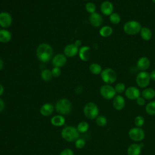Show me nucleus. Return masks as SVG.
Listing matches in <instances>:
<instances>
[{
	"mask_svg": "<svg viewBox=\"0 0 155 155\" xmlns=\"http://www.w3.org/2000/svg\"><path fill=\"white\" fill-rule=\"evenodd\" d=\"M59 155H74V152L71 149L65 148L60 153Z\"/></svg>",
	"mask_w": 155,
	"mask_h": 155,
	"instance_id": "e433bc0d",
	"label": "nucleus"
},
{
	"mask_svg": "<svg viewBox=\"0 0 155 155\" xmlns=\"http://www.w3.org/2000/svg\"><path fill=\"white\" fill-rule=\"evenodd\" d=\"M100 94L103 98L107 100L113 99L116 95V92L114 88L110 84L102 85L99 90Z\"/></svg>",
	"mask_w": 155,
	"mask_h": 155,
	"instance_id": "6e6552de",
	"label": "nucleus"
},
{
	"mask_svg": "<svg viewBox=\"0 0 155 155\" xmlns=\"http://www.w3.org/2000/svg\"><path fill=\"white\" fill-rule=\"evenodd\" d=\"M5 108V102L4 101L0 98V113H1Z\"/></svg>",
	"mask_w": 155,
	"mask_h": 155,
	"instance_id": "58836bf2",
	"label": "nucleus"
},
{
	"mask_svg": "<svg viewBox=\"0 0 155 155\" xmlns=\"http://www.w3.org/2000/svg\"><path fill=\"white\" fill-rule=\"evenodd\" d=\"M150 78L151 80L155 81V70H153L150 74Z\"/></svg>",
	"mask_w": 155,
	"mask_h": 155,
	"instance_id": "ea45409f",
	"label": "nucleus"
},
{
	"mask_svg": "<svg viewBox=\"0 0 155 155\" xmlns=\"http://www.w3.org/2000/svg\"><path fill=\"white\" fill-rule=\"evenodd\" d=\"M101 78L104 82L106 84H111L116 82L117 79V74L116 71L111 68H106L102 70Z\"/></svg>",
	"mask_w": 155,
	"mask_h": 155,
	"instance_id": "423d86ee",
	"label": "nucleus"
},
{
	"mask_svg": "<svg viewBox=\"0 0 155 155\" xmlns=\"http://www.w3.org/2000/svg\"><path fill=\"white\" fill-rule=\"evenodd\" d=\"M136 103L139 106H143L145 104V99L143 98L142 96H139L136 99Z\"/></svg>",
	"mask_w": 155,
	"mask_h": 155,
	"instance_id": "4c0bfd02",
	"label": "nucleus"
},
{
	"mask_svg": "<svg viewBox=\"0 0 155 155\" xmlns=\"http://www.w3.org/2000/svg\"><path fill=\"white\" fill-rule=\"evenodd\" d=\"M79 52V48L74 44H70L65 46L64 49V53L67 57H74Z\"/></svg>",
	"mask_w": 155,
	"mask_h": 155,
	"instance_id": "2eb2a0df",
	"label": "nucleus"
},
{
	"mask_svg": "<svg viewBox=\"0 0 155 155\" xmlns=\"http://www.w3.org/2000/svg\"><path fill=\"white\" fill-rule=\"evenodd\" d=\"M140 35L142 39L145 41H149L151 39L153 35L151 30L147 27H142L140 31Z\"/></svg>",
	"mask_w": 155,
	"mask_h": 155,
	"instance_id": "5701e85b",
	"label": "nucleus"
},
{
	"mask_svg": "<svg viewBox=\"0 0 155 155\" xmlns=\"http://www.w3.org/2000/svg\"><path fill=\"white\" fill-rule=\"evenodd\" d=\"M113 106L116 110H121L125 106V101L121 95H116L113 100Z\"/></svg>",
	"mask_w": 155,
	"mask_h": 155,
	"instance_id": "f3484780",
	"label": "nucleus"
},
{
	"mask_svg": "<svg viewBox=\"0 0 155 155\" xmlns=\"http://www.w3.org/2000/svg\"><path fill=\"white\" fill-rule=\"evenodd\" d=\"M61 136L66 141L71 142L76 140L79 136V133L73 126L65 127L61 131Z\"/></svg>",
	"mask_w": 155,
	"mask_h": 155,
	"instance_id": "f03ea898",
	"label": "nucleus"
},
{
	"mask_svg": "<svg viewBox=\"0 0 155 155\" xmlns=\"http://www.w3.org/2000/svg\"><path fill=\"white\" fill-rule=\"evenodd\" d=\"M125 95L129 99L136 100L139 96H140V91L137 87L131 86L125 90Z\"/></svg>",
	"mask_w": 155,
	"mask_h": 155,
	"instance_id": "9d476101",
	"label": "nucleus"
},
{
	"mask_svg": "<svg viewBox=\"0 0 155 155\" xmlns=\"http://www.w3.org/2000/svg\"><path fill=\"white\" fill-rule=\"evenodd\" d=\"M41 77L44 81H50L53 78L51 70L48 69L43 70L41 73Z\"/></svg>",
	"mask_w": 155,
	"mask_h": 155,
	"instance_id": "bb28decb",
	"label": "nucleus"
},
{
	"mask_svg": "<svg viewBox=\"0 0 155 155\" xmlns=\"http://www.w3.org/2000/svg\"><path fill=\"white\" fill-rule=\"evenodd\" d=\"M114 90L117 93H122L125 92L126 90L125 85L123 82H119L114 86Z\"/></svg>",
	"mask_w": 155,
	"mask_h": 155,
	"instance_id": "72a5a7b5",
	"label": "nucleus"
},
{
	"mask_svg": "<svg viewBox=\"0 0 155 155\" xmlns=\"http://www.w3.org/2000/svg\"><path fill=\"white\" fill-rule=\"evenodd\" d=\"M53 77H59L61 74V70L60 69L59 67H54L53 68V69L51 70Z\"/></svg>",
	"mask_w": 155,
	"mask_h": 155,
	"instance_id": "c9c22d12",
	"label": "nucleus"
},
{
	"mask_svg": "<svg viewBox=\"0 0 155 155\" xmlns=\"http://www.w3.org/2000/svg\"><path fill=\"white\" fill-rule=\"evenodd\" d=\"M12 39V33L6 29L0 30V42L2 43H7Z\"/></svg>",
	"mask_w": 155,
	"mask_h": 155,
	"instance_id": "412c9836",
	"label": "nucleus"
},
{
	"mask_svg": "<svg viewBox=\"0 0 155 155\" xmlns=\"http://www.w3.org/2000/svg\"><path fill=\"white\" fill-rule=\"evenodd\" d=\"M85 10L87 12H88L89 13L91 14L93 13L94 12H96V5L92 2H87L85 5Z\"/></svg>",
	"mask_w": 155,
	"mask_h": 155,
	"instance_id": "2f4dec72",
	"label": "nucleus"
},
{
	"mask_svg": "<svg viewBox=\"0 0 155 155\" xmlns=\"http://www.w3.org/2000/svg\"><path fill=\"white\" fill-rule=\"evenodd\" d=\"M145 111L151 116L155 115V101L148 103L145 107Z\"/></svg>",
	"mask_w": 155,
	"mask_h": 155,
	"instance_id": "cd10ccee",
	"label": "nucleus"
},
{
	"mask_svg": "<svg viewBox=\"0 0 155 155\" xmlns=\"http://www.w3.org/2000/svg\"><path fill=\"white\" fill-rule=\"evenodd\" d=\"M113 28L109 25H105L99 30V34L102 37L107 38L110 36L113 33Z\"/></svg>",
	"mask_w": 155,
	"mask_h": 155,
	"instance_id": "393cba45",
	"label": "nucleus"
},
{
	"mask_svg": "<svg viewBox=\"0 0 155 155\" xmlns=\"http://www.w3.org/2000/svg\"><path fill=\"white\" fill-rule=\"evenodd\" d=\"M67 62V58L64 54L58 53L56 54L52 59V64L54 67H63Z\"/></svg>",
	"mask_w": 155,
	"mask_h": 155,
	"instance_id": "4468645a",
	"label": "nucleus"
},
{
	"mask_svg": "<svg viewBox=\"0 0 155 155\" xmlns=\"http://www.w3.org/2000/svg\"><path fill=\"white\" fill-rule=\"evenodd\" d=\"M4 91V88L2 84H0V96L3 94Z\"/></svg>",
	"mask_w": 155,
	"mask_h": 155,
	"instance_id": "79ce46f5",
	"label": "nucleus"
},
{
	"mask_svg": "<svg viewBox=\"0 0 155 155\" xmlns=\"http://www.w3.org/2000/svg\"><path fill=\"white\" fill-rule=\"evenodd\" d=\"M3 66H4V62H3V61L0 58V71L2 69Z\"/></svg>",
	"mask_w": 155,
	"mask_h": 155,
	"instance_id": "37998d69",
	"label": "nucleus"
},
{
	"mask_svg": "<svg viewBox=\"0 0 155 155\" xmlns=\"http://www.w3.org/2000/svg\"><path fill=\"white\" fill-rule=\"evenodd\" d=\"M145 123V119L142 116H137L134 119V124L137 127H141Z\"/></svg>",
	"mask_w": 155,
	"mask_h": 155,
	"instance_id": "473e14b6",
	"label": "nucleus"
},
{
	"mask_svg": "<svg viewBox=\"0 0 155 155\" xmlns=\"http://www.w3.org/2000/svg\"><path fill=\"white\" fill-rule=\"evenodd\" d=\"M150 73L146 71H140L136 77V82L140 88H146L150 83Z\"/></svg>",
	"mask_w": 155,
	"mask_h": 155,
	"instance_id": "0eeeda50",
	"label": "nucleus"
},
{
	"mask_svg": "<svg viewBox=\"0 0 155 155\" xmlns=\"http://www.w3.org/2000/svg\"><path fill=\"white\" fill-rule=\"evenodd\" d=\"M85 145V141L82 138H78L75 140V147L78 149H81L84 148Z\"/></svg>",
	"mask_w": 155,
	"mask_h": 155,
	"instance_id": "f704fd0d",
	"label": "nucleus"
},
{
	"mask_svg": "<svg viewBox=\"0 0 155 155\" xmlns=\"http://www.w3.org/2000/svg\"><path fill=\"white\" fill-rule=\"evenodd\" d=\"M142 96L147 100H150L155 97V90L152 88H146L142 92Z\"/></svg>",
	"mask_w": 155,
	"mask_h": 155,
	"instance_id": "b1692460",
	"label": "nucleus"
},
{
	"mask_svg": "<svg viewBox=\"0 0 155 155\" xmlns=\"http://www.w3.org/2000/svg\"><path fill=\"white\" fill-rule=\"evenodd\" d=\"M54 108L60 115H67L71 111L72 104L68 99L62 98L57 101Z\"/></svg>",
	"mask_w": 155,
	"mask_h": 155,
	"instance_id": "7ed1b4c3",
	"label": "nucleus"
},
{
	"mask_svg": "<svg viewBox=\"0 0 155 155\" xmlns=\"http://www.w3.org/2000/svg\"><path fill=\"white\" fill-rule=\"evenodd\" d=\"M136 66L140 71H146L150 66V61L147 57L142 56L138 59Z\"/></svg>",
	"mask_w": 155,
	"mask_h": 155,
	"instance_id": "dca6fc26",
	"label": "nucleus"
},
{
	"mask_svg": "<svg viewBox=\"0 0 155 155\" xmlns=\"http://www.w3.org/2000/svg\"><path fill=\"white\" fill-rule=\"evenodd\" d=\"M128 136L131 140L135 142H140L144 139L145 134L141 127H136L132 128L129 130Z\"/></svg>",
	"mask_w": 155,
	"mask_h": 155,
	"instance_id": "1a4fd4ad",
	"label": "nucleus"
},
{
	"mask_svg": "<svg viewBox=\"0 0 155 155\" xmlns=\"http://www.w3.org/2000/svg\"><path fill=\"white\" fill-rule=\"evenodd\" d=\"M139 146H140V147L141 148H142L144 147V143H140L139 144Z\"/></svg>",
	"mask_w": 155,
	"mask_h": 155,
	"instance_id": "c03bdc74",
	"label": "nucleus"
},
{
	"mask_svg": "<svg viewBox=\"0 0 155 155\" xmlns=\"http://www.w3.org/2000/svg\"><path fill=\"white\" fill-rule=\"evenodd\" d=\"M74 45H75L76 46H77V47L79 48L80 46H81V45H82V42H81V40L78 39V40H76V41L74 42Z\"/></svg>",
	"mask_w": 155,
	"mask_h": 155,
	"instance_id": "a19ab883",
	"label": "nucleus"
},
{
	"mask_svg": "<svg viewBox=\"0 0 155 155\" xmlns=\"http://www.w3.org/2000/svg\"><path fill=\"white\" fill-rule=\"evenodd\" d=\"M79 56L82 61H87L90 57V48L85 45L82 46L79 48Z\"/></svg>",
	"mask_w": 155,
	"mask_h": 155,
	"instance_id": "a211bd4d",
	"label": "nucleus"
},
{
	"mask_svg": "<svg viewBox=\"0 0 155 155\" xmlns=\"http://www.w3.org/2000/svg\"><path fill=\"white\" fill-rule=\"evenodd\" d=\"M142 27L139 22L134 20H131L124 24L123 30L127 35H134L140 33Z\"/></svg>",
	"mask_w": 155,
	"mask_h": 155,
	"instance_id": "20e7f679",
	"label": "nucleus"
},
{
	"mask_svg": "<svg viewBox=\"0 0 155 155\" xmlns=\"http://www.w3.org/2000/svg\"><path fill=\"white\" fill-rule=\"evenodd\" d=\"M12 24V18L10 14L6 12L0 13V26L5 28L9 27Z\"/></svg>",
	"mask_w": 155,
	"mask_h": 155,
	"instance_id": "9b49d317",
	"label": "nucleus"
},
{
	"mask_svg": "<svg viewBox=\"0 0 155 155\" xmlns=\"http://www.w3.org/2000/svg\"><path fill=\"white\" fill-rule=\"evenodd\" d=\"M84 1H88V0H84Z\"/></svg>",
	"mask_w": 155,
	"mask_h": 155,
	"instance_id": "49530a36",
	"label": "nucleus"
},
{
	"mask_svg": "<svg viewBox=\"0 0 155 155\" xmlns=\"http://www.w3.org/2000/svg\"><path fill=\"white\" fill-rule=\"evenodd\" d=\"M89 21L91 25L94 27H99L103 23V18L102 16L97 12L90 14Z\"/></svg>",
	"mask_w": 155,
	"mask_h": 155,
	"instance_id": "ddd939ff",
	"label": "nucleus"
},
{
	"mask_svg": "<svg viewBox=\"0 0 155 155\" xmlns=\"http://www.w3.org/2000/svg\"><path fill=\"white\" fill-rule=\"evenodd\" d=\"M89 129V124L85 121H82L78 124L77 130L79 133H84L87 132Z\"/></svg>",
	"mask_w": 155,
	"mask_h": 155,
	"instance_id": "c85d7f7f",
	"label": "nucleus"
},
{
	"mask_svg": "<svg viewBox=\"0 0 155 155\" xmlns=\"http://www.w3.org/2000/svg\"><path fill=\"white\" fill-rule=\"evenodd\" d=\"M152 1H153V2H154L155 4V0H152Z\"/></svg>",
	"mask_w": 155,
	"mask_h": 155,
	"instance_id": "a18cd8bd",
	"label": "nucleus"
},
{
	"mask_svg": "<svg viewBox=\"0 0 155 155\" xmlns=\"http://www.w3.org/2000/svg\"><path fill=\"white\" fill-rule=\"evenodd\" d=\"M90 71L93 74H99L102 71L101 66L97 63H92L89 66Z\"/></svg>",
	"mask_w": 155,
	"mask_h": 155,
	"instance_id": "a878e982",
	"label": "nucleus"
},
{
	"mask_svg": "<svg viewBox=\"0 0 155 155\" xmlns=\"http://www.w3.org/2000/svg\"><path fill=\"white\" fill-rule=\"evenodd\" d=\"M51 124L55 127H61L65 123V119L62 115H56L51 117Z\"/></svg>",
	"mask_w": 155,
	"mask_h": 155,
	"instance_id": "aec40b11",
	"label": "nucleus"
},
{
	"mask_svg": "<svg viewBox=\"0 0 155 155\" xmlns=\"http://www.w3.org/2000/svg\"><path fill=\"white\" fill-rule=\"evenodd\" d=\"M96 123L99 127H104L107 124V119L104 116L100 115L96 118Z\"/></svg>",
	"mask_w": 155,
	"mask_h": 155,
	"instance_id": "7c9ffc66",
	"label": "nucleus"
},
{
	"mask_svg": "<svg viewBox=\"0 0 155 155\" xmlns=\"http://www.w3.org/2000/svg\"><path fill=\"white\" fill-rule=\"evenodd\" d=\"M84 114L89 119H96L99 116V108L97 105L92 102L87 103L84 107Z\"/></svg>",
	"mask_w": 155,
	"mask_h": 155,
	"instance_id": "39448f33",
	"label": "nucleus"
},
{
	"mask_svg": "<svg viewBox=\"0 0 155 155\" xmlns=\"http://www.w3.org/2000/svg\"><path fill=\"white\" fill-rule=\"evenodd\" d=\"M36 56L42 62H48L52 58L53 54V48L50 45L42 43L38 45L36 49Z\"/></svg>",
	"mask_w": 155,
	"mask_h": 155,
	"instance_id": "f257e3e1",
	"label": "nucleus"
},
{
	"mask_svg": "<svg viewBox=\"0 0 155 155\" xmlns=\"http://www.w3.org/2000/svg\"><path fill=\"white\" fill-rule=\"evenodd\" d=\"M110 21L113 24H117L120 22L121 18L117 13H113L109 16Z\"/></svg>",
	"mask_w": 155,
	"mask_h": 155,
	"instance_id": "c756f323",
	"label": "nucleus"
},
{
	"mask_svg": "<svg viewBox=\"0 0 155 155\" xmlns=\"http://www.w3.org/2000/svg\"><path fill=\"white\" fill-rule=\"evenodd\" d=\"M101 12L102 13L106 16H110L113 13L114 6L111 2L109 1H105L102 2L101 5Z\"/></svg>",
	"mask_w": 155,
	"mask_h": 155,
	"instance_id": "f8f14e48",
	"label": "nucleus"
},
{
	"mask_svg": "<svg viewBox=\"0 0 155 155\" xmlns=\"http://www.w3.org/2000/svg\"><path fill=\"white\" fill-rule=\"evenodd\" d=\"M54 111V106L50 103H45L40 108V113L43 116H50Z\"/></svg>",
	"mask_w": 155,
	"mask_h": 155,
	"instance_id": "6ab92c4d",
	"label": "nucleus"
},
{
	"mask_svg": "<svg viewBox=\"0 0 155 155\" xmlns=\"http://www.w3.org/2000/svg\"><path fill=\"white\" fill-rule=\"evenodd\" d=\"M141 149L139 144L132 143L128 148L127 154L128 155H140Z\"/></svg>",
	"mask_w": 155,
	"mask_h": 155,
	"instance_id": "4be33fe9",
	"label": "nucleus"
}]
</instances>
